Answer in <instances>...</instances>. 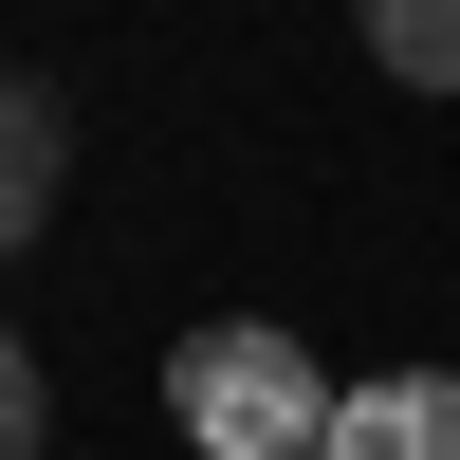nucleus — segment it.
<instances>
[{
    "label": "nucleus",
    "mask_w": 460,
    "mask_h": 460,
    "mask_svg": "<svg viewBox=\"0 0 460 460\" xmlns=\"http://www.w3.org/2000/svg\"><path fill=\"white\" fill-rule=\"evenodd\" d=\"M166 424L203 460H314L332 442V387H314V350H295L277 314H203L166 350Z\"/></svg>",
    "instance_id": "obj_1"
},
{
    "label": "nucleus",
    "mask_w": 460,
    "mask_h": 460,
    "mask_svg": "<svg viewBox=\"0 0 460 460\" xmlns=\"http://www.w3.org/2000/svg\"><path fill=\"white\" fill-rule=\"evenodd\" d=\"M314 460H460V368H368V387H332Z\"/></svg>",
    "instance_id": "obj_2"
},
{
    "label": "nucleus",
    "mask_w": 460,
    "mask_h": 460,
    "mask_svg": "<svg viewBox=\"0 0 460 460\" xmlns=\"http://www.w3.org/2000/svg\"><path fill=\"white\" fill-rule=\"evenodd\" d=\"M56 184H74V111L37 93V74H0V258L56 221Z\"/></svg>",
    "instance_id": "obj_3"
},
{
    "label": "nucleus",
    "mask_w": 460,
    "mask_h": 460,
    "mask_svg": "<svg viewBox=\"0 0 460 460\" xmlns=\"http://www.w3.org/2000/svg\"><path fill=\"white\" fill-rule=\"evenodd\" d=\"M368 56L405 93H460V0H368Z\"/></svg>",
    "instance_id": "obj_4"
},
{
    "label": "nucleus",
    "mask_w": 460,
    "mask_h": 460,
    "mask_svg": "<svg viewBox=\"0 0 460 460\" xmlns=\"http://www.w3.org/2000/svg\"><path fill=\"white\" fill-rule=\"evenodd\" d=\"M56 442V387H37V350H19V314H0V460H37Z\"/></svg>",
    "instance_id": "obj_5"
}]
</instances>
